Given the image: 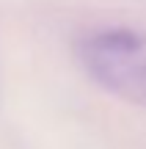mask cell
I'll use <instances>...</instances> for the list:
<instances>
[{"instance_id": "1", "label": "cell", "mask_w": 146, "mask_h": 149, "mask_svg": "<svg viewBox=\"0 0 146 149\" xmlns=\"http://www.w3.org/2000/svg\"><path fill=\"white\" fill-rule=\"evenodd\" d=\"M86 74L113 97L146 108V33L135 28H99L77 42Z\"/></svg>"}]
</instances>
